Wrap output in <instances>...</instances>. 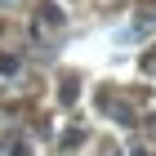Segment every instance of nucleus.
I'll return each mask as SVG.
<instances>
[{"mask_svg": "<svg viewBox=\"0 0 156 156\" xmlns=\"http://www.w3.org/2000/svg\"><path fill=\"white\" fill-rule=\"evenodd\" d=\"M40 18H45V23H54V27H58V23H62V9H58V5H40Z\"/></svg>", "mask_w": 156, "mask_h": 156, "instance_id": "nucleus-1", "label": "nucleus"}, {"mask_svg": "<svg viewBox=\"0 0 156 156\" xmlns=\"http://www.w3.org/2000/svg\"><path fill=\"white\" fill-rule=\"evenodd\" d=\"M18 72V58H13V54H0V76H13Z\"/></svg>", "mask_w": 156, "mask_h": 156, "instance_id": "nucleus-2", "label": "nucleus"}, {"mask_svg": "<svg viewBox=\"0 0 156 156\" xmlns=\"http://www.w3.org/2000/svg\"><path fill=\"white\" fill-rule=\"evenodd\" d=\"M13 156H27V147H13Z\"/></svg>", "mask_w": 156, "mask_h": 156, "instance_id": "nucleus-3", "label": "nucleus"}, {"mask_svg": "<svg viewBox=\"0 0 156 156\" xmlns=\"http://www.w3.org/2000/svg\"><path fill=\"white\" fill-rule=\"evenodd\" d=\"M152 129H156V112H152Z\"/></svg>", "mask_w": 156, "mask_h": 156, "instance_id": "nucleus-4", "label": "nucleus"}]
</instances>
